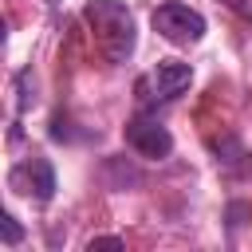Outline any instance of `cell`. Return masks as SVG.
Returning <instances> with one entry per match:
<instances>
[{
	"instance_id": "cell-1",
	"label": "cell",
	"mask_w": 252,
	"mask_h": 252,
	"mask_svg": "<svg viewBox=\"0 0 252 252\" xmlns=\"http://www.w3.org/2000/svg\"><path fill=\"white\" fill-rule=\"evenodd\" d=\"M83 20L91 24V32H94V39H98V47H102V55L110 63H126L134 55L138 28H134V16H130L126 4H118V0H91L83 8Z\"/></svg>"
},
{
	"instance_id": "cell-7",
	"label": "cell",
	"mask_w": 252,
	"mask_h": 252,
	"mask_svg": "<svg viewBox=\"0 0 252 252\" xmlns=\"http://www.w3.org/2000/svg\"><path fill=\"white\" fill-rule=\"evenodd\" d=\"M87 248H91V252H94V248H126V240H122V236H94Z\"/></svg>"
},
{
	"instance_id": "cell-8",
	"label": "cell",
	"mask_w": 252,
	"mask_h": 252,
	"mask_svg": "<svg viewBox=\"0 0 252 252\" xmlns=\"http://www.w3.org/2000/svg\"><path fill=\"white\" fill-rule=\"evenodd\" d=\"M224 4H228L232 12H240L244 20H252V0H224Z\"/></svg>"
},
{
	"instance_id": "cell-5",
	"label": "cell",
	"mask_w": 252,
	"mask_h": 252,
	"mask_svg": "<svg viewBox=\"0 0 252 252\" xmlns=\"http://www.w3.org/2000/svg\"><path fill=\"white\" fill-rule=\"evenodd\" d=\"M189 83H193V67L189 63H181V59H158V67H154V94L158 98H173Z\"/></svg>"
},
{
	"instance_id": "cell-3",
	"label": "cell",
	"mask_w": 252,
	"mask_h": 252,
	"mask_svg": "<svg viewBox=\"0 0 252 252\" xmlns=\"http://www.w3.org/2000/svg\"><path fill=\"white\" fill-rule=\"evenodd\" d=\"M126 142H130L142 158H150V161H161V158H169V150H173V134H169L161 122H154V118H134V122H126Z\"/></svg>"
},
{
	"instance_id": "cell-2",
	"label": "cell",
	"mask_w": 252,
	"mask_h": 252,
	"mask_svg": "<svg viewBox=\"0 0 252 252\" xmlns=\"http://www.w3.org/2000/svg\"><path fill=\"white\" fill-rule=\"evenodd\" d=\"M154 32L161 39H169V43H197L205 35V16L197 8H189V4L169 0V4L154 8Z\"/></svg>"
},
{
	"instance_id": "cell-4",
	"label": "cell",
	"mask_w": 252,
	"mask_h": 252,
	"mask_svg": "<svg viewBox=\"0 0 252 252\" xmlns=\"http://www.w3.org/2000/svg\"><path fill=\"white\" fill-rule=\"evenodd\" d=\"M12 185L20 189V193H28V197H35L39 205L43 201H51L55 197V169H51V161L47 158H28L24 165H16L12 169Z\"/></svg>"
},
{
	"instance_id": "cell-6",
	"label": "cell",
	"mask_w": 252,
	"mask_h": 252,
	"mask_svg": "<svg viewBox=\"0 0 252 252\" xmlns=\"http://www.w3.org/2000/svg\"><path fill=\"white\" fill-rule=\"evenodd\" d=\"M20 236H24V228L16 224V217H12V213H4V244L12 248V244H20Z\"/></svg>"
}]
</instances>
